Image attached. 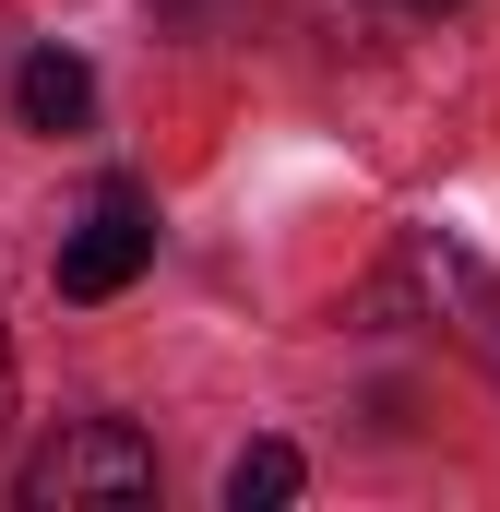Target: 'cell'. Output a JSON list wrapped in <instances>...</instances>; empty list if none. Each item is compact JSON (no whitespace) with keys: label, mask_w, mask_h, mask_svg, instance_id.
<instances>
[{"label":"cell","mask_w":500,"mask_h":512,"mask_svg":"<svg viewBox=\"0 0 500 512\" xmlns=\"http://www.w3.org/2000/svg\"><path fill=\"white\" fill-rule=\"evenodd\" d=\"M143 489H155V453L131 441L120 417H84V429H60V441H36V453H24V501H36V512L143 501Z\"/></svg>","instance_id":"obj_1"},{"label":"cell","mask_w":500,"mask_h":512,"mask_svg":"<svg viewBox=\"0 0 500 512\" xmlns=\"http://www.w3.org/2000/svg\"><path fill=\"white\" fill-rule=\"evenodd\" d=\"M143 262H155V203H143L131 179H108V191L84 203V227L60 239V298H120Z\"/></svg>","instance_id":"obj_2"},{"label":"cell","mask_w":500,"mask_h":512,"mask_svg":"<svg viewBox=\"0 0 500 512\" xmlns=\"http://www.w3.org/2000/svg\"><path fill=\"white\" fill-rule=\"evenodd\" d=\"M405 274L429 286V310H441V322H453V334L500 370V274H489V262H465L453 239H429V227H417V239H405Z\"/></svg>","instance_id":"obj_3"},{"label":"cell","mask_w":500,"mask_h":512,"mask_svg":"<svg viewBox=\"0 0 500 512\" xmlns=\"http://www.w3.org/2000/svg\"><path fill=\"white\" fill-rule=\"evenodd\" d=\"M12 108H24V131H84L96 120V72H84L72 48H36L24 84H12Z\"/></svg>","instance_id":"obj_4"},{"label":"cell","mask_w":500,"mask_h":512,"mask_svg":"<svg viewBox=\"0 0 500 512\" xmlns=\"http://www.w3.org/2000/svg\"><path fill=\"white\" fill-rule=\"evenodd\" d=\"M310 489V465H298V441H250L239 465H227V512H274Z\"/></svg>","instance_id":"obj_5"},{"label":"cell","mask_w":500,"mask_h":512,"mask_svg":"<svg viewBox=\"0 0 500 512\" xmlns=\"http://www.w3.org/2000/svg\"><path fill=\"white\" fill-rule=\"evenodd\" d=\"M0 417H12V334H0Z\"/></svg>","instance_id":"obj_6"},{"label":"cell","mask_w":500,"mask_h":512,"mask_svg":"<svg viewBox=\"0 0 500 512\" xmlns=\"http://www.w3.org/2000/svg\"><path fill=\"white\" fill-rule=\"evenodd\" d=\"M417 12H441V0H417Z\"/></svg>","instance_id":"obj_7"}]
</instances>
